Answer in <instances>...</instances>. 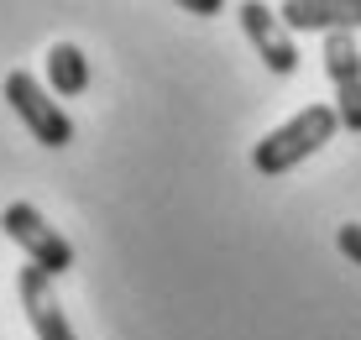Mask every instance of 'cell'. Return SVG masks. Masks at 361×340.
Listing matches in <instances>:
<instances>
[{"mask_svg": "<svg viewBox=\"0 0 361 340\" xmlns=\"http://www.w3.org/2000/svg\"><path fill=\"white\" fill-rule=\"evenodd\" d=\"M325 73L335 84V116L345 131H361V53L351 42V32L325 37Z\"/></svg>", "mask_w": 361, "mask_h": 340, "instance_id": "4", "label": "cell"}, {"mask_svg": "<svg viewBox=\"0 0 361 340\" xmlns=\"http://www.w3.org/2000/svg\"><path fill=\"white\" fill-rule=\"evenodd\" d=\"M84 90H90V58H84L73 42H53L47 47V95L73 99Z\"/></svg>", "mask_w": 361, "mask_h": 340, "instance_id": "8", "label": "cell"}, {"mask_svg": "<svg viewBox=\"0 0 361 340\" xmlns=\"http://www.w3.org/2000/svg\"><path fill=\"white\" fill-rule=\"evenodd\" d=\"M335 131H341L335 105H304L293 121H283L278 131H267L262 142L252 147V168L262 173V178H283L298 162H309L325 142H335Z\"/></svg>", "mask_w": 361, "mask_h": 340, "instance_id": "1", "label": "cell"}, {"mask_svg": "<svg viewBox=\"0 0 361 340\" xmlns=\"http://www.w3.org/2000/svg\"><path fill=\"white\" fill-rule=\"evenodd\" d=\"M241 27H246V37H252L257 58H262L267 68L278 73V79H288V73L298 68L293 32L283 27V16H278V11H267L262 0H246V6H241Z\"/></svg>", "mask_w": 361, "mask_h": 340, "instance_id": "5", "label": "cell"}, {"mask_svg": "<svg viewBox=\"0 0 361 340\" xmlns=\"http://www.w3.org/2000/svg\"><path fill=\"white\" fill-rule=\"evenodd\" d=\"M335 246H341L345 257H351L356 267H361V225H356V220H351V225H341V231H335Z\"/></svg>", "mask_w": 361, "mask_h": 340, "instance_id": "9", "label": "cell"}, {"mask_svg": "<svg viewBox=\"0 0 361 340\" xmlns=\"http://www.w3.org/2000/svg\"><path fill=\"white\" fill-rule=\"evenodd\" d=\"M0 231L27 251V262H32L37 272H47V278H63V272L73 267V246L42 220V210L27 205V199H16V205L0 210Z\"/></svg>", "mask_w": 361, "mask_h": 340, "instance_id": "2", "label": "cell"}, {"mask_svg": "<svg viewBox=\"0 0 361 340\" xmlns=\"http://www.w3.org/2000/svg\"><path fill=\"white\" fill-rule=\"evenodd\" d=\"M6 105L16 110L21 126H27V131H32L42 147H68V142H73V121H68V110L58 105V99L47 95L27 68H11V73H6Z\"/></svg>", "mask_w": 361, "mask_h": 340, "instance_id": "3", "label": "cell"}, {"mask_svg": "<svg viewBox=\"0 0 361 340\" xmlns=\"http://www.w3.org/2000/svg\"><path fill=\"white\" fill-rule=\"evenodd\" d=\"M16 298H21V309H27V320H32L37 340H79V335L68 330L63 309H58V298H53V278H47V272L21 267V272H16Z\"/></svg>", "mask_w": 361, "mask_h": 340, "instance_id": "6", "label": "cell"}, {"mask_svg": "<svg viewBox=\"0 0 361 340\" xmlns=\"http://www.w3.org/2000/svg\"><path fill=\"white\" fill-rule=\"evenodd\" d=\"M183 11H189V16H215L220 11V0H178Z\"/></svg>", "mask_w": 361, "mask_h": 340, "instance_id": "10", "label": "cell"}, {"mask_svg": "<svg viewBox=\"0 0 361 340\" xmlns=\"http://www.w3.org/2000/svg\"><path fill=\"white\" fill-rule=\"evenodd\" d=\"M283 27L288 32H356L361 27V0H288V6H278Z\"/></svg>", "mask_w": 361, "mask_h": 340, "instance_id": "7", "label": "cell"}]
</instances>
